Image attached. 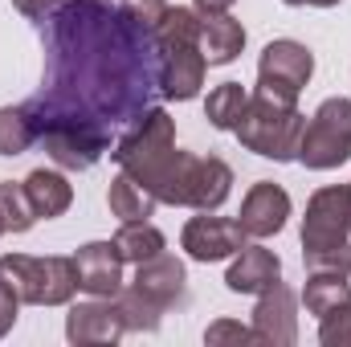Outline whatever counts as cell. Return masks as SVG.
<instances>
[{"label":"cell","instance_id":"cell-1","mask_svg":"<svg viewBox=\"0 0 351 347\" xmlns=\"http://www.w3.org/2000/svg\"><path fill=\"white\" fill-rule=\"evenodd\" d=\"M45 74L21 102L62 172H86L160 94L156 33L114 0H62L41 21Z\"/></svg>","mask_w":351,"mask_h":347},{"label":"cell","instance_id":"cell-2","mask_svg":"<svg viewBox=\"0 0 351 347\" xmlns=\"http://www.w3.org/2000/svg\"><path fill=\"white\" fill-rule=\"evenodd\" d=\"M143 188H152L160 204H184V208L213 213L233 192V168L217 156H192V152L172 147L168 160L143 180Z\"/></svg>","mask_w":351,"mask_h":347},{"label":"cell","instance_id":"cell-3","mask_svg":"<svg viewBox=\"0 0 351 347\" xmlns=\"http://www.w3.org/2000/svg\"><path fill=\"white\" fill-rule=\"evenodd\" d=\"M156 45H160V94L172 102L196 98L208 74V62L200 53V12L168 8L164 25L156 29Z\"/></svg>","mask_w":351,"mask_h":347},{"label":"cell","instance_id":"cell-4","mask_svg":"<svg viewBox=\"0 0 351 347\" xmlns=\"http://www.w3.org/2000/svg\"><path fill=\"white\" fill-rule=\"evenodd\" d=\"M302 127H306V119L298 115V102H278L258 90V94H250L233 135L245 152L274 160V164H290V160H298Z\"/></svg>","mask_w":351,"mask_h":347},{"label":"cell","instance_id":"cell-5","mask_svg":"<svg viewBox=\"0 0 351 347\" xmlns=\"http://www.w3.org/2000/svg\"><path fill=\"white\" fill-rule=\"evenodd\" d=\"M0 286L16 294L21 307H66L78 294V265L74 258H29L4 254Z\"/></svg>","mask_w":351,"mask_h":347},{"label":"cell","instance_id":"cell-6","mask_svg":"<svg viewBox=\"0 0 351 347\" xmlns=\"http://www.w3.org/2000/svg\"><path fill=\"white\" fill-rule=\"evenodd\" d=\"M176 147V123L172 115L164 110V106H147L123 135H119V143H114V164H119V172L135 176L139 184L147 180V176L156 172L164 160H168V152Z\"/></svg>","mask_w":351,"mask_h":347},{"label":"cell","instance_id":"cell-7","mask_svg":"<svg viewBox=\"0 0 351 347\" xmlns=\"http://www.w3.org/2000/svg\"><path fill=\"white\" fill-rule=\"evenodd\" d=\"M351 160V98H327L302 127L298 164L311 172H331Z\"/></svg>","mask_w":351,"mask_h":347},{"label":"cell","instance_id":"cell-8","mask_svg":"<svg viewBox=\"0 0 351 347\" xmlns=\"http://www.w3.org/2000/svg\"><path fill=\"white\" fill-rule=\"evenodd\" d=\"M315 74V53L302 45V41H269L262 49V62H258V90L278 98V102H298V94L306 90Z\"/></svg>","mask_w":351,"mask_h":347},{"label":"cell","instance_id":"cell-9","mask_svg":"<svg viewBox=\"0 0 351 347\" xmlns=\"http://www.w3.org/2000/svg\"><path fill=\"white\" fill-rule=\"evenodd\" d=\"M351 233V192L331 184L319 188L306 200V217H302V254L306 250H331V246H348Z\"/></svg>","mask_w":351,"mask_h":347},{"label":"cell","instance_id":"cell-10","mask_svg":"<svg viewBox=\"0 0 351 347\" xmlns=\"http://www.w3.org/2000/svg\"><path fill=\"white\" fill-rule=\"evenodd\" d=\"M131 290H139L156 311H172L188 302V274H184V261L172 254H156V258L139 261L135 265V278H131Z\"/></svg>","mask_w":351,"mask_h":347},{"label":"cell","instance_id":"cell-11","mask_svg":"<svg viewBox=\"0 0 351 347\" xmlns=\"http://www.w3.org/2000/svg\"><path fill=\"white\" fill-rule=\"evenodd\" d=\"M127 335V319L119 311L114 298H94L86 302H74L70 315H66V339L78 347L86 344H119Z\"/></svg>","mask_w":351,"mask_h":347},{"label":"cell","instance_id":"cell-12","mask_svg":"<svg viewBox=\"0 0 351 347\" xmlns=\"http://www.w3.org/2000/svg\"><path fill=\"white\" fill-rule=\"evenodd\" d=\"M180 246L188 250V258L192 261H225L233 258L241 246H245V229L237 225V221H229V217H192L188 225H184V233H180Z\"/></svg>","mask_w":351,"mask_h":347},{"label":"cell","instance_id":"cell-13","mask_svg":"<svg viewBox=\"0 0 351 347\" xmlns=\"http://www.w3.org/2000/svg\"><path fill=\"white\" fill-rule=\"evenodd\" d=\"M286 217H290V196L282 184H269L258 180L245 200H241V213H237V225L245 229V237H274L286 229Z\"/></svg>","mask_w":351,"mask_h":347},{"label":"cell","instance_id":"cell-14","mask_svg":"<svg viewBox=\"0 0 351 347\" xmlns=\"http://www.w3.org/2000/svg\"><path fill=\"white\" fill-rule=\"evenodd\" d=\"M78 265V290H86L94 298H114L123 290V254L114 250V241H90L74 254Z\"/></svg>","mask_w":351,"mask_h":347},{"label":"cell","instance_id":"cell-15","mask_svg":"<svg viewBox=\"0 0 351 347\" xmlns=\"http://www.w3.org/2000/svg\"><path fill=\"white\" fill-rule=\"evenodd\" d=\"M298 302H294V290L282 286V278L258 294V307H254V331L262 344H294L298 339Z\"/></svg>","mask_w":351,"mask_h":347},{"label":"cell","instance_id":"cell-16","mask_svg":"<svg viewBox=\"0 0 351 347\" xmlns=\"http://www.w3.org/2000/svg\"><path fill=\"white\" fill-rule=\"evenodd\" d=\"M278 278H282V261H278L274 250H265V246H241L237 261L225 274V286L233 294H262Z\"/></svg>","mask_w":351,"mask_h":347},{"label":"cell","instance_id":"cell-17","mask_svg":"<svg viewBox=\"0 0 351 347\" xmlns=\"http://www.w3.org/2000/svg\"><path fill=\"white\" fill-rule=\"evenodd\" d=\"M241 49H245L241 21H233L229 12L200 16V53H204L208 66H229V62H237Z\"/></svg>","mask_w":351,"mask_h":347},{"label":"cell","instance_id":"cell-18","mask_svg":"<svg viewBox=\"0 0 351 347\" xmlns=\"http://www.w3.org/2000/svg\"><path fill=\"white\" fill-rule=\"evenodd\" d=\"M25 192H29V200H33L37 221H41V217L53 221V217H62V213L74 204L70 180L62 172H53V168H33V172L25 176Z\"/></svg>","mask_w":351,"mask_h":347},{"label":"cell","instance_id":"cell-19","mask_svg":"<svg viewBox=\"0 0 351 347\" xmlns=\"http://www.w3.org/2000/svg\"><path fill=\"white\" fill-rule=\"evenodd\" d=\"M106 204H110V213L119 217V221H147L152 213H156V192L152 188H143L135 176L119 172L110 180V192H106Z\"/></svg>","mask_w":351,"mask_h":347},{"label":"cell","instance_id":"cell-20","mask_svg":"<svg viewBox=\"0 0 351 347\" xmlns=\"http://www.w3.org/2000/svg\"><path fill=\"white\" fill-rule=\"evenodd\" d=\"M302 302L315 319H327L335 311L351 307V282L348 274H311V282L302 286Z\"/></svg>","mask_w":351,"mask_h":347},{"label":"cell","instance_id":"cell-21","mask_svg":"<svg viewBox=\"0 0 351 347\" xmlns=\"http://www.w3.org/2000/svg\"><path fill=\"white\" fill-rule=\"evenodd\" d=\"M114 241V250L123 254V261H147V258H156V254H164V233L152 225V221H123V229L110 237Z\"/></svg>","mask_w":351,"mask_h":347},{"label":"cell","instance_id":"cell-22","mask_svg":"<svg viewBox=\"0 0 351 347\" xmlns=\"http://www.w3.org/2000/svg\"><path fill=\"white\" fill-rule=\"evenodd\" d=\"M250 94L241 82H221L217 90H208V102H204V119L217 127V131H233L241 110H245Z\"/></svg>","mask_w":351,"mask_h":347},{"label":"cell","instance_id":"cell-23","mask_svg":"<svg viewBox=\"0 0 351 347\" xmlns=\"http://www.w3.org/2000/svg\"><path fill=\"white\" fill-rule=\"evenodd\" d=\"M0 221H4V233H29L37 225V213H33L25 184L0 180Z\"/></svg>","mask_w":351,"mask_h":347},{"label":"cell","instance_id":"cell-24","mask_svg":"<svg viewBox=\"0 0 351 347\" xmlns=\"http://www.w3.org/2000/svg\"><path fill=\"white\" fill-rule=\"evenodd\" d=\"M37 143V127L25 106H4L0 110V156H25Z\"/></svg>","mask_w":351,"mask_h":347},{"label":"cell","instance_id":"cell-25","mask_svg":"<svg viewBox=\"0 0 351 347\" xmlns=\"http://www.w3.org/2000/svg\"><path fill=\"white\" fill-rule=\"evenodd\" d=\"M114 302H119V311H123V319H127V331H160L164 311H156L139 290L123 286V290L114 294Z\"/></svg>","mask_w":351,"mask_h":347},{"label":"cell","instance_id":"cell-26","mask_svg":"<svg viewBox=\"0 0 351 347\" xmlns=\"http://www.w3.org/2000/svg\"><path fill=\"white\" fill-rule=\"evenodd\" d=\"M311 274H351V246H331V250H306L302 254Z\"/></svg>","mask_w":351,"mask_h":347},{"label":"cell","instance_id":"cell-27","mask_svg":"<svg viewBox=\"0 0 351 347\" xmlns=\"http://www.w3.org/2000/svg\"><path fill=\"white\" fill-rule=\"evenodd\" d=\"M319 344L323 347H351V307L319 319Z\"/></svg>","mask_w":351,"mask_h":347},{"label":"cell","instance_id":"cell-28","mask_svg":"<svg viewBox=\"0 0 351 347\" xmlns=\"http://www.w3.org/2000/svg\"><path fill=\"white\" fill-rule=\"evenodd\" d=\"M204 344H262L258 339V331L254 327H241V323H233V319H217L208 331H204Z\"/></svg>","mask_w":351,"mask_h":347},{"label":"cell","instance_id":"cell-29","mask_svg":"<svg viewBox=\"0 0 351 347\" xmlns=\"http://www.w3.org/2000/svg\"><path fill=\"white\" fill-rule=\"evenodd\" d=\"M58 4H62V0H12V8H16L25 21H37V25H41Z\"/></svg>","mask_w":351,"mask_h":347},{"label":"cell","instance_id":"cell-30","mask_svg":"<svg viewBox=\"0 0 351 347\" xmlns=\"http://www.w3.org/2000/svg\"><path fill=\"white\" fill-rule=\"evenodd\" d=\"M16 307H21V302H16V294L0 286V339L12 331V323H16Z\"/></svg>","mask_w":351,"mask_h":347},{"label":"cell","instance_id":"cell-31","mask_svg":"<svg viewBox=\"0 0 351 347\" xmlns=\"http://www.w3.org/2000/svg\"><path fill=\"white\" fill-rule=\"evenodd\" d=\"M192 8H196L200 16H217V12H229L233 0H192Z\"/></svg>","mask_w":351,"mask_h":347},{"label":"cell","instance_id":"cell-32","mask_svg":"<svg viewBox=\"0 0 351 347\" xmlns=\"http://www.w3.org/2000/svg\"><path fill=\"white\" fill-rule=\"evenodd\" d=\"M282 4H290V8H302V4H311V8H335L343 0H282Z\"/></svg>","mask_w":351,"mask_h":347},{"label":"cell","instance_id":"cell-33","mask_svg":"<svg viewBox=\"0 0 351 347\" xmlns=\"http://www.w3.org/2000/svg\"><path fill=\"white\" fill-rule=\"evenodd\" d=\"M0 233H4V221H0Z\"/></svg>","mask_w":351,"mask_h":347},{"label":"cell","instance_id":"cell-34","mask_svg":"<svg viewBox=\"0 0 351 347\" xmlns=\"http://www.w3.org/2000/svg\"><path fill=\"white\" fill-rule=\"evenodd\" d=\"M348 192H351V184H348Z\"/></svg>","mask_w":351,"mask_h":347}]
</instances>
